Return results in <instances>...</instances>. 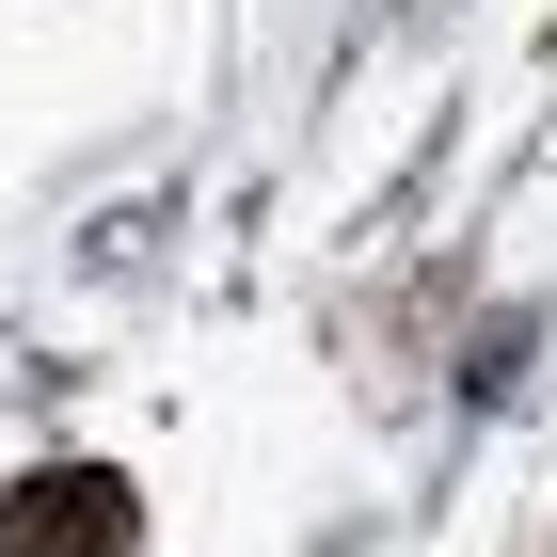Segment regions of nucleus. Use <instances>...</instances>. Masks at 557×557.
<instances>
[{
  "instance_id": "f257e3e1",
  "label": "nucleus",
  "mask_w": 557,
  "mask_h": 557,
  "mask_svg": "<svg viewBox=\"0 0 557 557\" xmlns=\"http://www.w3.org/2000/svg\"><path fill=\"white\" fill-rule=\"evenodd\" d=\"M0 557H144V494L112 462H33L0 494Z\"/></svg>"
}]
</instances>
